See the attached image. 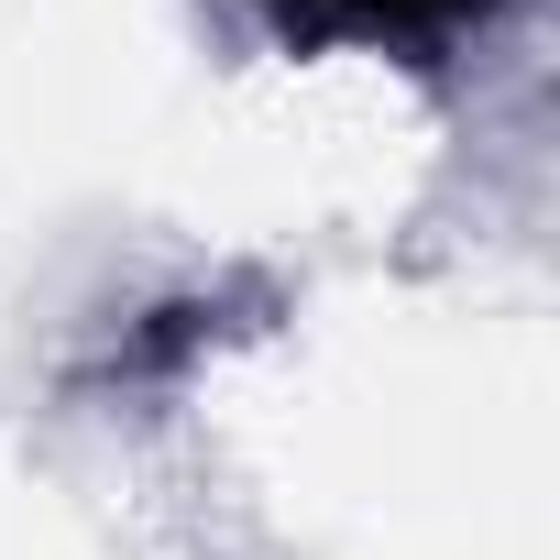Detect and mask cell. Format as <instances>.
<instances>
[{"label":"cell","mask_w":560,"mask_h":560,"mask_svg":"<svg viewBox=\"0 0 560 560\" xmlns=\"http://www.w3.org/2000/svg\"><path fill=\"white\" fill-rule=\"evenodd\" d=\"M494 0H275V23L298 45H451Z\"/></svg>","instance_id":"1"}]
</instances>
